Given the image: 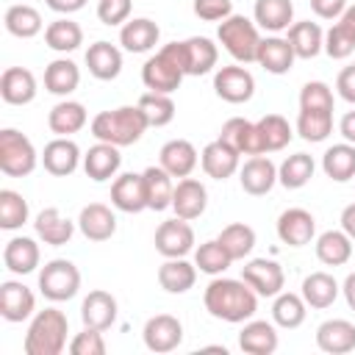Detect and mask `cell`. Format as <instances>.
<instances>
[{"label": "cell", "mask_w": 355, "mask_h": 355, "mask_svg": "<svg viewBox=\"0 0 355 355\" xmlns=\"http://www.w3.org/2000/svg\"><path fill=\"white\" fill-rule=\"evenodd\" d=\"M205 311L214 319L222 322H247L258 311V294L244 283V280H230V277H216L205 288Z\"/></svg>", "instance_id": "1"}, {"label": "cell", "mask_w": 355, "mask_h": 355, "mask_svg": "<svg viewBox=\"0 0 355 355\" xmlns=\"http://www.w3.org/2000/svg\"><path fill=\"white\" fill-rule=\"evenodd\" d=\"M147 128H150V122L139 105H119L114 111H100L92 119V136L97 141H108L116 147L136 144Z\"/></svg>", "instance_id": "2"}, {"label": "cell", "mask_w": 355, "mask_h": 355, "mask_svg": "<svg viewBox=\"0 0 355 355\" xmlns=\"http://www.w3.org/2000/svg\"><path fill=\"white\" fill-rule=\"evenodd\" d=\"M69 322L64 311L44 308L33 316L28 333H25V352L28 355H61L67 347Z\"/></svg>", "instance_id": "3"}, {"label": "cell", "mask_w": 355, "mask_h": 355, "mask_svg": "<svg viewBox=\"0 0 355 355\" xmlns=\"http://www.w3.org/2000/svg\"><path fill=\"white\" fill-rule=\"evenodd\" d=\"M183 67H180V55H178V42L164 44L155 55H150L141 67V80L150 92H161V94H172L175 89H180L183 80Z\"/></svg>", "instance_id": "4"}, {"label": "cell", "mask_w": 355, "mask_h": 355, "mask_svg": "<svg viewBox=\"0 0 355 355\" xmlns=\"http://www.w3.org/2000/svg\"><path fill=\"white\" fill-rule=\"evenodd\" d=\"M216 39L222 42V47L239 61V64H250L258 55V44H261V33L258 25L241 14H230L227 19L219 22Z\"/></svg>", "instance_id": "5"}, {"label": "cell", "mask_w": 355, "mask_h": 355, "mask_svg": "<svg viewBox=\"0 0 355 355\" xmlns=\"http://www.w3.org/2000/svg\"><path fill=\"white\" fill-rule=\"evenodd\" d=\"M36 150L31 139L14 128L0 130V172L8 178H25L36 169Z\"/></svg>", "instance_id": "6"}, {"label": "cell", "mask_w": 355, "mask_h": 355, "mask_svg": "<svg viewBox=\"0 0 355 355\" xmlns=\"http://www.w3.org/2000/svg\"><path fill=\"white\" fill-rule=\"evenodd\" d=\"M78 288H80V272L67 258H55V261L44 263V269L39 272V291L53 302L72 300L78 294Z\"/></svg>", "instance_id": "7"}, {"label": "cell", "mask_w": 355, "mask_h": 355, "mask_svg": "<svg viewBox=\"0 0 355 355\" xmlns=\"http://www.w3.org/2000/svg\"><path fill=\"white\" fill-rule=\"evenodd\" d=\"M241 280L258 294V297H277L286 286L283 266L269 258H252L241 266Z\"/></svg>", "instance_id": "8"}, {"label": "cell", "mask_w": 355, "mask_h": 355, "mask_svg": "<svg viewBox=\"0 0 355 355\" xmlns=\"http://www.w3.org/2000/svg\"><path fill=\"white\" fill-rule=\"evenodd\" d=\"M214 92L225 100V103H247L255 94V78L247 67H219L214 75Z\"/></svg>", "instance_id": "9"}, {"label": "cell", "mask_w": 355, "mask_h": 355, "mask_svg": "<svg viewBox=\"0 0 355 355\" xmlns=\"http://www.w3.org/2000/svg\"><path fill=\"white\" fill-rule=\"evenodd\" d=\"M155 250L164 258H183L194 250V230L189 225V219H166L158 225L155 230Z\"/></svg>", "instance_id": "10"}, {"label": "cell", "mask_w": 355, "mask_h": 355, "mask_svg": "<svg viewBox=\"0 0 355 355\" xmlns=\"http://www.w3.org/2000/svg\"><path fill=\"white\" fill-rule=\"evenodd\" d=\"M141 336H144V347L150 352H172L183 341V324L169 313H155L147 319Z\"/></svg>", "instance_id": "11"}, {"label": "cell", "mask_w": 355, "mask_h": 355, "mask_svg": "<svg viewBox=\"0 0 355 355\" xmlns=\"http://www.w3.org/2000/svg\"><path fill=\"white\" fill-rule=\"evenodd\" d=\"M178 55H180V67H183L186 75H205L216 67L219 50L211 39L191 36L186 42H178Z\"/></svg>", "instance_id": "12"}, {"label": "cell", "mask_w": 355, "mask_h": 355, "mask_svg": "<svg viewBox=\"0 0 355 355\" xmlns=\"http://www.w3.org/2000/svg\"><path fill=\"white\" fill-rule=\"evenodd\" d=\"M313 233H316V219L305 208H288V211H283L277 216V236L288 247H305V244H311Z\"/></svg>", "instance_id": "13"}, {"label": "cell", "mask_w": 355, "mask_h": 355, "mask_svg": "<svg viewBox=\"0 0 355 355\" xmlns=\"http://www.w3.org/2000/svg\"><path fill=\"white\" fill-rule=\"evenodd\" d=\"M42 164L50 175L55 178H67L78 169L80 164V147L69 139V136H58L53 141L44 144V153H42Z\"/></svg>", "instance_id": "14"}, {"label": "cell", "mask_w": 355, "mask_h": 355, "mask_svg": "<svg viewBox=\"0 0 355 355\" xmlns=\"http://www.w3.org/2000/svg\"><path fill=\"white\" fill-rule=\"evenodd\" d=\"M36 308L33 291L19 280H6L0 286V316L6 322H25Z\"/></svg>", "instance_id": "15"}, {"label": "cell", "mask_w": 355, "mask_h": 355, "mask_svg": "<svg viewBox=\"0 0 355 355\" xmlns=\"http://www.w3.org/2000/svg\"><path fill=\"white\" fill-rule=\"evenodd\" d=\"M205 205H208L205 186L200 180H194V178H180L178 186H175V194H172V211H175V216L191 222V219L202 216Z\"/></svg>", "instance_id": "16"}, {"label": "cell", "mask_w": 355, "mask_h": 355, "mask_svg": "<svg viewBox=\"0 0 355 355\" xmlns=\"http://www.w3.org/2000/svg\"><path fill=\"white\" fill-rule=\"evenodd\" d=\"M222 141H227L239 155H263V147H261V136H258V125L244 119V116H233L222 125V133H219Z\"/></svg>", "instance_id": "17"}, {"label": "cell", "mask_w": 355, "mask_h": 355, "mask_svg": "<svg viewBox=\"0 0 355 355\" xmlns=\"http://www.w3.org/2000/svg\"><path fill=\"white\" fill-rule=\"evenodd\" d=\"M239 180L241 189L252 197H261L266 191H272V186L277 183V166L266 158V155H252L250 161H244V166L239 169Z\"/></svg>", "instance_id": "18"}, {"label": "cell", "mask_w": 355, "mask_h": 355, "mask_svg": "<svg viewBox=\"0 0 355 355\" xmlns=\"http://www.w3.org/2000/svg\"><path fill=\"white\" fill-rule=\"evenodd\" d=\"M78 227L89 241H108L116 233V216L103 202H89L80 208Z\"/></svg>", "instance_id": "19"}, {"label": "cell", "mask_w": 355, "mask_h": 355, "mask_svg": "<svg viewBox=\"0 0 355 355\" xmlns=\"http://www.w3.org/2000/svg\"><path fill=\"white\" fill-rule=\"evenodd\" d=\"M316 347L330 355H344L355 349V324L347 319H327L316 327Z\"/></svg>", "instance_id": "20"}, {"label": "cell", "mask_w": 355, "mask_h": 355, "mask_svg": "<svg viewBox=\"0 0 355 355\" xmlns=\"http://www.w3.org/2000/svg\"><path fill=\"white\" fill-rule=\"evenodd\" d=\"M200 164H202V169H205L208 178H214V180H227L233 172H239V153H236L227 141L216 139V141H211V144L202 147Z\"/></svg>", "instance_id": "21"}, {"label": "cell", "mask_w": 355, "mask_h": 355, "mask_svg": "<svg viewBox=\"0 0 355 355\" xmlns=\"http://www.w3.org/2000/svg\"><path fill=\"white\" fill-rule=\"evenodd\" d=\"M111 202L114 208L125 214H139L147 208V194H144V178L136 172H125L114 180L111 186Z\"/></svg>", "instance_id": "22"}, {"label": "cell", "mask_w": 355, "mask_h": 355, "mask_svg": "<svg viewBox=\"0 0 355 355\" xmlns=\"http://www.w3.org/2000/svg\"><path fill=\"white\" fill-rule=\"evenodd\" d=\"M80 319H83V327L108 330L116 322V300H114V294H108L103 288L89 291L83 305H80Z\"/></svg>", "instance_id": "23"}, {"label": "cell", "mask_w": 355, "mask_h": 355, "mask_svg": "<svg viewBox=\"0 0 355 355\" xmlns=\"http://www.w3.org/2000/svg\"><path fill=\"white\" fill-rule=\"evenodd\" d=\"M0 97L8 105H28L36 97V78L25 67H8L0 78Z\"/></svg>", "instance_id": "24"}, {"label": "cell", "mask_w": 355, "mask_h": 355, "mask_svg": "<svg viewBox=\"0 0 355 355\" xmlns=\"http://www.w3.org/2000/svg\"><path fill=\"white\" fill-rule=\"evenodd\" d=\"M158 158H161V166L172 178H189L194 172L197 161H200L197 158V150H194V144L189 139H172V141H166L161 147Z\"/></svg>", "instance_id": "25"}, {"label": "cell", "mask_w": 355, "mask_h": 355, "mask_svg": "<svg viewBox=\"0 0 355 355\" xmlns=\"http://www.w3.org/2000/svg\"><path fill=\"white\" fill-rule=\"evenodd\" d=\"M122 164V155H119V147L116 144H108V141H97L94 147H89V153L83 155V169L92 180L103 183L108 178L116 175Z\"/></svg>", "instance_id": "26"}, {"label": "cell", "mask_w": 355, "mask_h": 355, "mask_svg": "<svg viewBox=\"0 0 355 355\" xmlns=\"http://www.w3.org/2000/svg\"><path fill=\"white\" fill-rule=\"evenodd\" d=\"M3 263L14 275H31L39 266V244L28 236H14L3 247Z\"/></svg>", "instance_id": "27"}, {"label": "cell", "mask_w": 355, "mask_h": 355, "mask_svg": "<svg viewBox=\"0 0 355 355\" xmlns=\"http://www.w3.org/2000/svg\"><path fill=\"white\" fill-rule=\"evenodd\" d=\"M294 47L288 44V39H280V36H269V39H261L258 44V55L255 61L272 72V75H286L291 67H294Z\"/></svg>", "instance_id": "28"}, {"label": "cell", "mask_w": 355, "mask_h": 355, "mask_svg": "<svg viewBox=\"0 0 355 355\" xmlns=\"http://www.w3.org/2000/svg\"><path fill=\"white\" fill-rule=\"evenodd\" d=\"M86 67L97 80H114L122 72V53L111 42H94L86 50Z\"/></svg>", "instance_id": "29"}, {"label": "cell", "mask_w": 355, "mask_h": 355, "mask_svg": "<svg viewBox=\"0 0 355 355\" xmlns=\"http://www.w3.org/2000/svg\"><path fill=\"white\" fill-rule=\"evenodd\" d=\"M239 347L247 355H272L277 349V330L266 319L247 322L244 330L239 333Z\"/></svg>", "instance_id": "30"}, {"label": "cell", "mask_w": 355, "mask_h": 355, "mask_svg": "<svg viewBox=\"0 0 355 355\" xmlns=\"http://www.w3.org/2000/svg\"><path fill=\"white\" fill-rule=\"evenodd\" d=\"M158 36H161L158 25L153 19H147V17H136V19L125 22L122 31H119V42H122V47L128 53H147V50H153L158 44Z\"/></svg>", "instance_id": "31"}, {"label": "cell", "mask_w": 355, "mask_h": 355, "mask_svg": "<svg viewBox=\"0 0 355 355\" xmlns=\"http://www.w3.org/2000/svg\"><path fill=\"white\" fill-rule=\"evenodd\" d=\"M141 178H144L147 208L150 211H166V208H172V194H175L172 175L164 166H147L141 172Z\"/></svg>", "instance_id": "32"}, {"label": "cell", "mask_w": 355, "mask_h": 355, "mask_svg": "<svg viewBox=\"0 0 355 355\" xmlns=\"http://www.w3.org/2000/svg\"><path fill=\"white\" fill-rule=\"evenodd\" d=\"M33 227H36V236H39L44 244H53V247L69 244V239H72V233H75V222L64 219L58 208H44V211H39Z\"/></svg>", "instance_id": "33"}, {"label": "cell", "mask_w": 355, "mask_h": 355, "mask_svg": "<svg viewBox=\"0 0 355 355\" xmlns=\"http://www.w3.org/2000/svg\"><path fill=\"white\" fill-rule=\"evenodd\" d=\"M252 17H255V25H261L263 31L280 33V31H288L291 28L294 3L291 0H255Z\"/></svg>", "instance_id": "34"}, {"label": "cell", "mask_w": 355, "mask_h": 355, "mask_svg": "<svg viewBox=\"0 0 355 355\" xmlns=\"http://www.w3.org/2000/svg\"><path fill=\"white\" fill-rule=\"evenodd\" d=\"M197 280V266L183 258H166L158 266V283L169 294H186Z\"/></svg>", "instance_id": "35"}, {"label": "cell", "mask_w": 355, "mask_h": 355, "mask_svg": "<svg viewBox=\"0 0 355 355\" xmlns=\"http://www.w3.org/2000/svg\"><path fill=\"white\" fill-rule=\"evenodd\" d=\"M80 83V69L75 61L69 58H55L44 67V89L50 94H58V97H67L78 89Z\"/></svg>", "instance_id": "36"}, {"label": "cell", "mask_w": 355, "mask_h": 355, "mask_svg": "<svg viewBox=\"0 0 355 355\" xmlns=\"http://www.w3.org/2000/svg\"><path fill=\"white\" fill-rule=\"evenodd\" d=\"M288 44L294 47V55L297 58H313V55H319V50H324V33L311 19L291 22V28H288Z\"/></svg>", "instance_id": "37"}, {"label": "cell", "mask_w": 355, "mask_h": 355, "mask_svg": "<svg viewBox=\"0 0 355 355\" xmlns=\"http://www.w3.org/2000/svg\"><path fill=\"white\" fill-rule=\"evenodd\" d=\"M47 125L55 136H72L78 133L83 125H86V108L75 100H61L50 108V116H47Z\"/></svg>", "instance_id": "38"}, {"label": "cell", "mask_w": 355, "mask_h": 355, "mask_svg": "<svg viewBox=\"0 0 355 355\" xmlns=\"http://www.w3.org/2000/svg\"><path fill=\"white\" fill-rule=\"evenodd\" d=\"M322 169L330 180L336 183H347L355 178V144L344 141V144H333L324 155H322Z\"/></svg>", "instance_id": "39"}, {"label": "cell", "mask_w": 355, "mask_h": 355, "mask_svg": "<svg viewBox=\"0 0 355 355\" xmlns=\"http://www.w3.org/2000/svg\"><path fill=\"white\" fill-rule=\"evenodd\" d=\"M316 258L327 266H344L352 258V239L344 230H327L316 239Z\"/></svg>", "instance_id": "40"}, {"label": "cell", "mask_w": 355, "mask_h": 355, "mask_svg": "<svg viewBox=\"0 0 355 355\" xmlns=\"http://www.w3.org/2000/svg\"><path fill=\"white\" fill-rule=\"evenodd\" d=\"M336 297H338V283H336L333 275H327V272H313V275H308V277L302 280V300H305L311 308H316V311L330 308V305L336 302Z\"/></svg>", "instance_id": "41"}, {"label": "cell", "mask_w": 355, "mask_h": 355, "mask_svg": "<svg viewBox=\"0 0 355 355\" xmlns=\"http://www.w3.org/2000/svg\"><path fill=\"white\" fill-rule=\"evenodd\" d=\"M3 22H6V31H8L11 36H17V39H31V36H36V33L42 31V25H44V22H42V14H39L33 6H28V3L8 6Z\"/></svg>", "instance_id": "42"}, {"label": "cell", "mask_w": 355, "mask_h": 355, "mask_svg": "<svg viewBox=\"0 0 355 355\" xmlns=\"http://www.w3.org/2000/svg\"><path fill=\"white\" fill-rule=\"evenodd\" d=\"M255 125H258V136H261L263 153H277V150H283V147L291 141V136H294L288 119L280 116V114H266V116H261Z\"/></svg>", "instance_id": "43"}, {"label": "cell", "mask_w": 355, "mask_h": 355, "mask_svg": "<svg viewBox=\"0 0 355 355\" xmlns=\"http://www.w3.org/2000/svg\"><path fill=\"white\" fill-rule=\"evenodd\" d=\"M305 308H308V302L302 300V294L280 291L272 302V319H275V324H280L286 330H294L305 322V313H308Z\"/></svg>", "instance_id": "44"}, {"label": "cell", "mask_w": 355, "mask_h": 355, "mask_svg": "<svg viewBox=\"0 0 355 355\" xmlns=\"http://www.w3.org/2000/svg\"><path fill=\"white\" fill-rule=\"evenodd\" d=\"M44 42L55 53H72V50H78L83 44V31H80L78 22L64 17V19H55V22H50L44 28Z\"/></svg>", "instance_id": "45"}, {"label": "cell", "mask_w": 355, "mask_h": 355, "mask_svg": "<svg viewBox=\"0 0 355 355\" xmlns=\"http://www.w3.org/2000/svg\"><path fill=\"white\" fill-rule=\"evenodd\" d=\"M216 241L225 247V252L233 261H241L255 247V230L250 225H244V222H230L227 227H222V233L216 236Z\"/></svg>", "instance_id": "46"}, {"label": "cell", "mask_w": 355, "mask_h": 355, "mask_svg": "<svg viewBox=\"0 0 355 355\" xmlns=\"http://www.w3.org/2000/svg\"><path fill=\"white\" fill-rule=\"evenodd\" d=\"M313 169H316V164H313V158H311L308 153H294V155H288V158L280 164L277 180H280V186H286V189H302V186L313 178Z\"/></svg>", "instance_id": "47"}, {"label": "cell", "mask_w": 355, "mask_h": 355, "mask_svg": "<svg viewBox=\"0 0 355 355\" xmlns=\"http://www.w3.org/2000/svg\"><path fill=\"white\" fill-rule=\"evenodd\" d=\"M297 133L305 141H324L333 133V111H313V108H300L297 116Z\"/></svg>", "instance_id": "48"}, {"label": "cell", "mask_w": 355, "mask_h": 355, "mask_svg": "<svg viewBox=\"0 0 355 355\" xmlns=\"http://www.w3.org/2000/svg\"><path fill=\"white\" fill-rule=\"evenodd\" d=\"M136 105L144 111L150 128H164V125H169V122L175 119V100H172L169 94H161V92H144V94L139 97Z\"/></svg>", "instance_id": "49"}, {"label": "cell", "mask_w": 355, "mask_h": 355, "mask_svg": "<svg viewBox=\"0 0 355 355\" xmlns=\"http://www.w3.org/2000/svg\"><path fill=\"white\" fill-rule=\"evenodd\" d=\"M28 200L11 189L0 191V227L3 230H17L28 222Z\"/></svg>", "instance_id": "50"}, {"label": "cell", "mask_w": 355, "mask_h": 355, "mask_svg": "<svg viewBox=\"0 0 355 355\" xmlns=\"http://www.w3.org/2000/svg\"><path fill=\"white\" fill-rule=\"evenodd\" d=\"M230 263H233V258L225 252V247L216 239L200 244L194 252V266H200V272H205V275H222Z\"/></svg>", "instance_id": "51"}, {"label": "cell", "mask_w": 355, "mask_h": 355, "mask_svg": "<svg viewBox=\"0 0 355 355\" xmlns=\"http://www.w3.org/2000/svg\"><path fill=\"white\" fill-rule=\"evenodd\" d=\"M300 108H313V111H333V89L322 80H311L300 92Z\"/></svg>", "instance_id": "52"}, {"label": "cell", "mask_w": 355, "mask_h": 355, "mask_svg": "<svg viewBox=\"0 0 355 355\" xmlns=\"http://www.w3.org/2000/svg\"><path fill=\"white\" fill-rule=\"evenodd\" d=\"M69 352H72V355H105L103 330L83 327V333H78V336L69 341Z\"/></svg>", "instance_id": "53"}, {"label": "cell", "mask_w": 355, "mask_h": 355, "mask_svg": "<svg viewBox=\"0 0 355 355\" xmlns=\"http://www.w3.org/2000/svg\"><path fill=\"white\" fill-rule=\"evenodd\" d=\"M130 8H133L130 0H100L97 3V19L103 25H119V22H128Z\"/></svg>", "instance_id": "54"}, {"label": "cell", "mask_w": 355, "mask_h": 355, "mask_svg": "<svg viewBox=\"0 0 355 355\" xmlns=\"http://www.w3.org/2000/svg\"><path fill=\"white\" fill-rule=\"evenodd\" d=\"M194 14L205 22H222L233 14V0H194Z\"/></svg>", "instance_id": "55"}, {"label": "cell", "mask_w": 355, "mask_h": 355, "mask_svg": "<svg viewBox=\"0 0 355 355\" xmlns=\"http://www.w3.org/2000/svg\"><path fill=\"white\" fill-rule=\"evenodd\" d=\"M311 8L322 19H338L347 8V0H311Z\"/></svg>", "instance_id": "56"}, {"label": "cell", "mask_w": 355, "mask_h": 355, "mask_svg": "<svg viewBox=\"0 0 355 355\" xmlns=\"http://www.w3.org/2000/svg\"><path fill=\"white\" fill-rule=\"evenodd\" d=\"M336 89H338L341 100H347V103L355 105V64H352V67H344V69L338 72V78H336Z\"/></svg>", "instance_id": "57"}, {"label": "cell", "mask_w": 355, "mask_h": 355, "mask_svg": "<svg viewBox=\"0 0 355 355\" xmlns=\"http://www.w3.org/2000/svg\"><path fill=\"white\" fill-rule=\"evenodd\" d=\"M336 28L355 44V6H347L344 8V14L338 17V22H336Z\"/></svg>", "instance_id": "58"}, {"label": "cell", "mask_w": 355, "mask_h": 355, "mask_svg": "<svg viewBox=\"0 0 355 355\" xmlns=\"http://www.w3.org/2000/svg\"><path fill=\"white\" fill-rule=\"evenodd\" d=\"M44 3H47V8H53L58 14H72L86 6V0H44Z\"/></svg>", "instance_id": "59"}, {"label": "cell", "mask_w": 355, "mask_h": 355, "mask_svg": "<svg viewBox=\"0 0 355 355\" xmlns=\"http://www.w3.org/2000/svg\"><path fill=\"white\" fill-rule=\"evenodd\" d=\"M338 130H341V136H344L349 144H355V111H347V114L341 116Z\"/></svg>", "instance_id": "60"}, {"label": "cell", "mask_w": 355, "mask_h": 355, "mask_svg": "<svg viewBox=\"0 0 355 355\" xmlns=\"http://www.w3.org/2000/svg\"><path fill=\"white\" fill-rule=\"evenodd\" d=\"M341 230L355 241V202H349V205L341 211Z\"/></svg>", "instance_id": "61"}, {"label": "cell", "mask_w": 355, "mask_h": 355, "mask_svg": "<svg viewBox=\"0 0 355 355\" xmlns=\"http://www.w3.org/2000/svg\"><path fill=\"white\" fill-rule=\"evenodd\" d=\"M341 291H344V300H347V305L355 311V272H349V275H347V280H344Z\"/></svg>", "instance_id": "62"}]
</instances>
